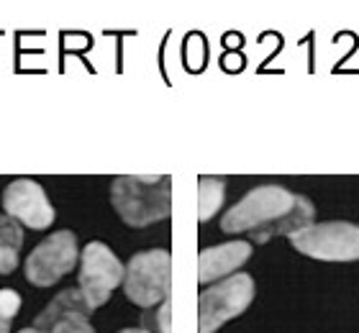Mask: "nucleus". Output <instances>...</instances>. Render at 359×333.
I'll return each mask as SVG.
<instances>
[{"label":"nucleus","instance_id":"f257e3e1","mask_svg":"<svg viewBox=\"0 0 359 333\" xmlns=\"http://www.w3.org/2000/svg\"><path fill=\"white\" fill-rule=\"evenodd\" d=\"M113 208L121 221L144 229L165 221L172 213V177L170 175H121L111 185Z\"/></svg>","mask_w":359,"mask_h":333},{"label":"nucleus","instance_id":"f03ea898","mask_svg":"<svg viewBox=\"0 0 359 333\" xmlns=\"http://www.w3.org/2000/svg\"><path fill=\"white\" fill-rule=\"evenodd\" d=\"M300 195L290 193L280 185H262L255 187L252 193H247L244 198L226 210V215L221 218V229L226 233H255V241L262 233H267L275 223H280L285 215L290 213Z\"/></svg>","mask_w":359,"mask_h":333},{"label":"nucleus","instance_id":"7ed1b4c3","mask_svg":"<svg viewBox=\"0 0 359 333\" xmlns=\"http://www.w3.org/2000/svg\"><path fill=\"white\" fill-rule=\"evenodd\" d=\"M172 259L165 249H149L131 257L123 274L126 297L139 308H154L170 297Z\"/></svg>","mask_w":359,"mask_h":333},{"label":"nucleus","instance_id":"20e7f679","mask_svg":"<svg viewBox=\"0 0 359 333\" xmlns=\"http://www.w3.org/2000/svg\"><path fill=\"white\" fill-rule=\"evenodd\" d=\"M290 244L295 252L321 261H357L359 259V226L346 221L311 223L295 231Z\"/></svg>","mask_w":359,"mask_h":333},{"label":"nucleus","instance_id":"39448f33","mask_svg":"<svg viewBox=\"0 0 359 333\" xmlns=\"http://www.w3.org/2000/svg\"><path fill=\"white\" fill-rule=\"evenodd\" d=\"M255 300V280L249 274H233L203 290L198 300L201 333H216L226 320L236 318Z\"/></svg>","mask_w":359,"mask_h":333},{"label":"nucleus","instance_id":"423d86ee","mask_svg":"<svg viewBox=\"0 0 359 333\" xmlns=\"http://www.w3.org/2000/svg\"><path fill=\"white\" fill-rule=\"evenodd\" d=\"M123 264L118 257L100 241H90L83 249V261H80V292L85 303L95 311L108 303V297L121 282H123Z\"/></svg>","mask_w":359,"mask_h":333},{"label":"nucleus","instance_id":"0eeeda50","mask_svg":"<svg viewBox=\"0 0 359 333\" xmlns=\"http://www.w3.org/2000/svg\"><path fill=\"white\" fill-rule=\"evenodd\" d=\"M80 249H77V236L72 231H57L46 236L41 244L29 254L26 259V277L36 287H49L60 282L72 266L77 264Z\"/></svg>","mask_w":359,"mask_h":333},{"label":"nucleus","instance_id":"6e6552de","mask_svg":"<svg viewBox=\"0 0 359 333\" xmlns=\"http://www.w3.org/2000/svg\"><path fill=\"white\" fill-rule=\"evenodd\" d=\"M6 215L29 229H49L54 221V208L46 198L44 187L34 179H13L3 193Z\"/></svg>","mask_w":359,"mask_h":333},{"label":"nucleus","instance_id":"1a4fd4ad","mask_svg":"<svg viewBox=\"0 0 359 333\" xmlns=\"http://www.w3.org/2000/svg\"><path fill=\"white\" fill-rule=\"evenodd\" d=\"M90 308L80 290H62L34 320L39 333H95L90 326Z\"/></svg>","mask_w":359,"mask_h":333},{"label":"nucleus","instance_id":"9d476101","mask_svg":"<svg viewBox=\"0 0 359 333\" xmlns=\"http://www.w3.org/2000/svg\"><path fill=\"white\" fill-rule=\"evenodd\" d=\"M249 257H252V244L249 241H229V244L203 249L201 257H198V280L203 285H208V282H216L221 277H229Z\"/></svg>","mask_w":359,"mask_h":333},{"label":"nucleus","instance_id":"9b49d317","mask_svg":"<svg viewBox=\"0 0 359 333\" xmlns=\"http://www.w3.org/2000/svg\"><path fill=\"white\" fill-rule=\"evenodd\" d=\"M23 246L21 223L11 215H0V274H11L18 266V254Z\"/></svg>","mask_w":359,"mask_h":333},{"label":"nucleus","instance_id":"f8f14e48","mask_svg":"<svg viewBox=\"0 0 359 333\" xmlns=\"http://www.w3.org/2000/svg\"><path fill=\"white\" fill-rule=\"evenodd\" d=\"M226 195V182L218 177H201L198 182V218L210 221L221 210Z\"/></svg>","mask_w":359,"mask_h":333},{"label":"nucleus","instance_id":"ddd939ff","mask_svg":"<svg viewBox=\"0 0 359 333\" xmlns=\"http://www.w3.org/2000/svg\"><path fill=\"white\" fill-rule=\"evenodd\" d=\"M18 311H21V295L15 290H0V315L13 320Z\"/></svg>","mask_w":359,"mask_h":333},{"label":"nucleus","instance_id":"4468645a","mask_svg":"<svg viewBox=\"0 0 359 333\" xmlns=\"http://www.w3.org/2000/svg\"><path fill=\"white\" fill-rule=\"evenodd\" d=\"M172 303L167 297L165 303H159V311L154 313V326H157V333H172Z\"/></svg>","mask_w":359,"mask_h":333},{"label":"nucleus","instance_id":"2eb2a0df","mask_svg":"<svg viewBox=\"0 0 359 333\" xmlns=\"http://www.w3.org/2000/svg\"><path fill=\"white\" fill-rule=\"evenodd\" d=\"M0 333H11V318L0 315Z\"/></svg>","mask_w":359,"mask_h":333},{"label":"nucleus","instance_id":"dca6fc26","mask_svg":"<svg viewBox=\"0 0 359 333\" xmlns=\"http://www.w3.org/2000/svg\"><path fill=\"white\" fill-rule=\"evenodd\" d=\"M118 333H151V331H147V328H123Z\"/></svg>","mask_w":359,"mask_h":333},{"label":"nucleus","instance_id":"f3484780","mask_svg":"<svg viewBox=\"0 0 359 333\" xmlns=\"http://www.w3.org/2000/svg\"><path fill=\"white\" fill-rule=\"evenodd\" d=\"M18 333H39V331L34 326H31V328H23V331H18Z\"/></svg>","mask_w":359,"mask_h":333}]
</instances>
